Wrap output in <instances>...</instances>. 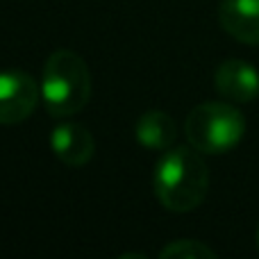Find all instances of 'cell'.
I'll return each mask as SVG.
<instances>
[{
	"label": "cell",
	"instance_id": "30bf717a",
	"mask_svg": "<svg viewBox=\"0 0 259 259\" xmlns=\"http://www.w3.org/2000/svg\"><path fill=\"white\" fill-rule=\"evenodd\" d=\"M257 248H259V228H257Z\"/></svg>",
	"mask_w": 259,
	"mask_h": 259
},
{
	"label": "cell",
	"instance_id": "9c48e42d",
	"mask_svg": "<svg viewBox=\"0 0 259 259\" xmlns=\"http://www.w3.org/2000/svg\"><path fill=\"white\" fill-rule=\"evenodd\" d=\"M161 259H214L216 252L196 239H178L159 250Z\"/></svg>",
	"mask_w": 259,
	"mask_h": 259
},
{
	"label": "cell",
	"instance_id": "8992f818",
	"mask_svg": "<svg viewBox=\"0 0 259 259\" xmlns=\"http://www.w3.org/2000/svg\"><path fill=\"white\" fill-rule=\"evenodd\" d=\"M50 148L57 155L62 164L71 166V168H80V166L89 164L94 159L96 141L89 127L80 125V123H59L57 127L50 132Z\"/></svg>",
	"mask_w": 259,
	"mask_h": 259
},
{
	"label": "cell",
	"instance_id": "5b68a950",
	"mask_svg": "<svg viewBox=\"0 0 259 259\" xmlns=\"http://www.w3.org/2000/svg\"><path fill=\"white\" fill-rule=\"evenodd\" d=\"M214 87L230 103H252L259 96V71L241 59H225L214 73Z\"/></svg>",
	"mask_w": 259,
	"mask_h": 259
},
{
	"label": "cell",
	"instance_id": "277c9868",
	"mask_svg": "<svg viewBox=\"0 0 259 259\" xmlns=\"http://www.w3.org/2000/svg\"><path fill=\"white\" fill-rule=\"evenodd\" d=\"M41 84L25 71H0V125H18L34 114Z\"/></svg>",
	"mask_w": 259,
	"mask_h": 259
},
{
	"label": "cell",
	"instance_id": "ba28073f",
	"mask_svg": "<svg viewBox=\"0 0 259 259\" xmlns=\"http://www.w3.org/2000/svg\"><path fill=\"white\" fill-rule=\"evenodd\" d=\"M134 137L148 150H168L173 146L178 130H175L173 118L161 109H148L141 114L134 125Z\"/></svg>",
	"mask_w": 259,
	"mask_h": 259
},
{
	"label": "cell",
	"instance_id": "7a4b0ae2",
	"mask_svg": "<svg viewBox=\"0 0 259 259\" xmlns=\"http://www.w3.org/2000/svg\"><path fill=\"white\" fill-rule=\"evenodd\" d=\"M91 98V73L73 50H55L41 73V100L53 118H68L82 112Z\"/></svg>",
	"mask_w": 259,
	"mask_h": 259
},
{
	"label": "cell",
	"instance_id": "52a82bcc",
	"mask_svg": "<svg viewBox=\"0 0 259 259\" xmlns=\"http://www.w3.org/2000/svg\"><path fill=\"white\" fill-rule=\"evenodd\" d=\"M219 23L232 39L259 46V0H221Z\"/></svg>",
	"mask_w": 259,
	"mask_h": 259
},
{
	"label": "cell",
	"instance_id": "6da1fadb",
	"mask_svg": "<svg viewBox=\"0 0 259 259\" xmlns=\"http://www.w3.org/2000/svg\"><path fill=\"white\" fill-rule=\"evenodd\" d=\"M152 187L164 209L173 214L198 209L209 191V168L202 152H198L191 143L164 150L155 166Z\"/></svg>",
	"mask_w": 259,
	"mask_h": 259
},
{
	"label": "cell",
	"instance_id": "3957f363",
	"mask_svg": "<svg viewBox=\"0 0 259 259\" xmlns=\"http://www.w3.org/2000/svg\"><path fill=\"white\" fill-rule=\"evenodd\" d=\"M246 118L230 103H202L187 114L184 134L202 155H223L239 146Z\"/></svg>",
	"mask_w": 259,
	"mask_h": 259
}]
</instances>
